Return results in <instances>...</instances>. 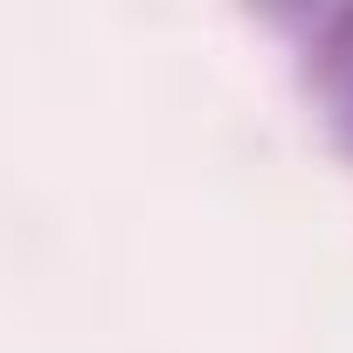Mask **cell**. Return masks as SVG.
<instances>
[{
    "mask_svg": "<svg viewBox=\"0 0 353 353\" xmlns=\"http://www.w3.org/2000/svg\"><path fill=\"white\" fill-rule=\"evenodd\" d=\"M312 83H319V104H325L332 139L353 152V8L325 21V35L312 49Z\"/></svg>",
    "mask_w": 353,
    "mask_h": 353,
    "instance_id": "6da1fadb",
    "label": "cell"
}]
</instances>
